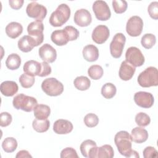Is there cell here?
<instances>
[{
    "label": "cell",
    "instance_id": "33",
    "mask_svg": "<svg viewBox=\"0 0 158 158\" xmlns=\"http://www.w3.org/2000/svg\"><path fill=\"white\" fill-rule=\"evenodd\" d=\"M103 69L99 65H93L88 69V75L89 77L94 80L100 79L103 75Z\"/></svg>",
    "mask_w": 158,
    "mask_h": 158
},
{
    "label": "cell",
    "instance_id": "27",
    "mask_svg": "<svg viewBox=\"0 0 158 158\" xmlns=\"http://www.w3.org/2000/svg\"><path fill=\"white\" fill-rule=\"evenodd\" d=\"M21 64V58L16 53H12L8 56L6 60V67L11 70H14L19 69Z\"/></svg>",
    "mask_w": 158,
    "mask_h": 158
},
{
    "label": "cell",
    "instance_id": "6",
    "mask_svg": "<svg viewBox=\"0 0 158 158\" xmlns=\"http://www.w3.org/2000/svg\"><path fill=\"white\" fill-rule=\"evenodd\" d=\"M126 41L125 36L122 33H116L110 43V52L114 58H120Z\"/></svg>",
    "mask_w": 158,
    "mask_h": 158
},
{
    "label": "cell",
    "instance_id": "45",
    "mask_svg": "<svg viewBox=\"0 0 158 158\" xmlns=\"http://www.w3.org/2000/svg\"><path fill=\"white\" fill-rule=\"evenodd\" d=\"M23 0H9V3L10 7L15 10L20 9L23 4Z\"/></svg>",
    "mask_w": 158,
    "mask_h": 158
},
{
    "label": "cell",
    "instance_id": "43",
    "mask_svg": "<svg viewBox=\"0 0 158 158\" xmlns=\"http://www.w3.org/2000/svg\"><path fill=\"white\" fill-rule=\"evenodd\" d=\"M143 154L144 158L156 157L157 156V151L154 147L148 146L143 150Z\"/></svg>",
    "mask_w": 158,
    "mask_h": 158
},
{
    "label": "cell",
    "instance_id": "2",
    "mask_svg": "<svg viewBox=\"0 0 158 158\" xmlns=\"http://www.w3.org/2000/svg\"><path fill=\"white\" fill-rule=\"evenodd\" d=\"M70 9L66 4H61L51 14L49 17V23L55 27L62 26L69 19Z\"/></svg>",
    "mask_w": 158,
    "mask_h": 158
},
{
    "label": "cell",
    "instance_id": "11",
    "mask_svg": "<svg viewBox=\"0 0 158 158\" xmlns=\"http://www.w3.org/2000/svg\"><path fill=\"white\" fill-rule=\"evenodd\" d=\"M44 25L42 21L35 20L28 24L27 32L30 36L33 37L39 46L43 42L44 40Z\"/></svg>",
    "mask_w": 158,
    "mask_h": 158
},
{
    "label": "cell",
    "instance_id": "29",
    "mask_svg": "<svg viewBox=\"0 0 158 158\" xmlns=\"http://www.w3.org/2000/svg\"><path fill=\"white\" fill-rule=\"evenodd\" d=\"M50 126V122L48 119L39 120L35 119L32 122L33 129L38 133H44L48 130Z\"/></svg>",
    "mask_w": 158,
    "mask_h": 158
},
{
    "label": "cell",
    "instance_id": "39",
    "mask_svg": "<svg viewBox=\"0 0 158 158\" xmlns=\"http://www.w3.org/2000/svg\"><path fill=\"white\" fill-rule=\"evenodd\" d=\"M64 29L65 30L69 36V41H74L78 38L79 36V31L74 27L68 25L66 26Z\"/></svg>",
    "mask_w": 158,
    "mask_h": 158
},
{
    "label": "cell",
    "instance_id": "8",
    "mask_svg": "<svg viewBox=\"0 0 158 158\" xmlns=\"http://www.w3.org/2000/svg\"><path fill=\"white\" fill-rule=\"evenodd\" d=\"M26 12L29 17L43 21L47 15V9L37 2L33 1L27 5Z\"/></svg>",
    "mask_w": 158,
    "mask_h": 158
},
{
    "label": "cell",
    "instance_id": "26",
    "mask_svg": "<svg viewBox=\"0 0 158 158\" xmlns=\"http://www.w3.org/2000/svg\"><path fill=\"white\" fill-rule=\"evenodd\" d=\"M34 116L39 120H45L48 118L51 114L49 106L45 104H37L33 109Z\"/></svg>",
    "mask_w": 158,
    "mask_h": 158
},
{
    "label": "cell",
    "instance_id": "31",
    "mask_svg": "<svg viewBox=\"0 0 158 158\" xmlns=\"http://www.w3.org/2000/svg\"><path fill=\"white\" fill-rule=\"evenodd\" d=\"M96 146H97V144L93 140L86 139L83 141L80 146V149L82 156L85 157H89L90 151Z\"/></svg>",
    "mask_w": 158,
    "mask_h": 158
},
{
    "label": "cell",
    "instance_id": "28",
    "mask_svg": "<svg viewBox=\"0 0 158 158\" xmlns=\"http://www.w3.org/2000/svg\"><path fill=\"white\" fill-rule=\"evenodd\" d=\"M75 87L80 91H85L90 87L91 81L85 76H79L75 78L73 81Z\"/></svg>",
    "mask_w": 158,
    "mask_h": 158
},
{
    "label": "cell",
    "instance_id": "1",
    "mask_svg": "<svg viewBox=\"0 0 158 158\" xmlns=\"http://www.w3.org/2000/svg\"><path fill=\"white\" fill-rule=\"evenodd\" d=\"M114 142L119 153L126 157L139 158L138 153L132 150V139L130 135L127 131H120L114 137Z\"/></svg>",
    "mask_w": 158,
    "mask_h": 158
},
{
    "label": "cell",
    "instance_id": "10",
    "mask_svg": "<svg viewBox=\"0 0 158 158\" xmlns=\"http://www.w3.org/2000/svg\"><path fill=\"white\" fill-rule=\"evenodd\" d=\"M92 8L98 20L106 21L110 19L111 12L106 2L101 0L96 1L93 3Z\"/></svg>",
    "mask_w": 158,
    "mask_h": 158
},
{
    "label": "cell",
    "instance_id": "5",
    "mask_svg": "<svg viewBox=\"0 0 158 158\" xmlns=\"http://www.w3.org/2000/svg\"><path fill=\"white\" fill-rule=\"evenodd\" d=\"M41 89L48 96H57L64 91L63 84L55 78H48L41 83Z\"/></svg>",
    "mask_w": 158,
    "mask_h": 158
},
{
    "label": "cell",
    "instance_id": "15",
    "mask_svg": "<svg viewBox=\"0 0 158 158\" xmlns=\"http://www.w3.org/2000/svg\"><path fill=\"white\" fill-rule=\"evenodd\" d=\"M38 54L43 61L48 63L54 62L57 58L56 50L48 43L43 44L40 48Z\"/></svg>",
    "mask_w": 158,
    "mask_h": 158
},
{
    "label": "cell",
    "instance_id": "16",
    "mask_svg": "<svg viewBox=\"0 0 158 158\" xmlns=\"http://www.w3.org/2000/svg\"><path fill=\"white\" fill-rule=\"evenodd\" d=\"M73 20L77 25L84 27L90 25L92 21V17L88 10L85 9H80L75 12Z\"/></svg>",
    "mask_w": 158,
    "mask_h": 158
},
{
    "label": "cell",
    "instance_id": "30",
    "mask_svg": "<svg viewBox=\"0 0 158 158\" xmlns=\"http://www.w3.org/2000/svg\"><path fill=\"white\" fill-rule=\"evenodd\" d=\"M2 148L6 152H12L15 151L17 148V141L14 138L7 137L2 141Z\"/></svg>",
    "mask_w": 158,
    "mask_h": 158
},
{
    "label": "cell",
    "instance_id": "36",
    "mask_svg": "<svg viewBox=\"0 0 158 158\" xmlns=\"http://www.w3.org/2000/svg\"><path fill=\"white\" fill-rule=\"evenodd\" d=\"M135 122L140 127H146L151 122L150 117L144 112H139L135 116Z\"/></svg>",
    "mask_w": 158,
    "mask_h": 158
},
{
    "label": "cell",
    "instance_id": "35",
    "mask_svg": "<svg viewBox=\"0 0 158 158\" xmlns=\"http://www.w3.org/2000/svg\"><path fill=\"white\" fill-rule=\"evenodd\" d=\"M35 78L33 76H30L27 73L22 74L19 77V82L21 86L24 88H31L35 83Z\"/></svg>",
    "mask_w": 158,
    "mask_h": 158
},
{
    "label": "cell",
    "instance_id": "12",
    "mask_svg": "<svg viewBox=\"0 0 158 158\" xmlns=\"http://www.w3.org/2000/svg\"><path fill=\"white\" fill-rule=\"evenodd\" d=\"M134 101L136 104L143 108H150L154 102L153 95L146 91H138L134 95Z\"/></svg>",
    "mask_w": 158,
    "mask_h": 158
},
{
    "label": "cell",
    "instance_id": "3",
    "mask_svg": "<svg viewBox=\"0 0 158 158\" xmlns=\"http://www.w3.org/2000/svg\"><path fill=\"white\" fill-rule=\"evenodd\" d=\"M138 84L143 88L158 85V71L154 67H149L139 73L137 79Z\"/></svg>",
    "mask_w": 158,
    "mask_h": 158
},
{
    "label": "cell",
    "instance_id": "7",
    "mask_svg": "<svg viewBox=\"0 0 158 158\" xmlns=\"http://www.w3.org/2000/svg\"><path fill=\"white\" fill-rule=\"evenodd\" d=\"M125 59L126 61L134 67L143 65L145 61L144 57L140 49L135 46H131L127 49Z\"/></svg>",
    "mask_w": 158,
    "mask_h": 158
},
{
    "label": "cell",
    "instance_id": "13",
    "mask_svg": "<svg viewBox=\"0 0 158 158\" xmlns=\"http://www.w3.org/2000/svg\"><path fill=\"white\" fill-rule=\"evenodd\" d=\"M114 151L109 144H104L101 147H95L90 152L89 158H112Z\"/></svg>",
    "mask_w": 158,
    "mask_h": 158
},
{
    "label": "cell",
    "instance_id": "38",
    "mask_svg": "<svg viewBox=\"0 0 158 158\" xmlns=\"http://www.w3.org/2000/svg\"><path fill=\"white\" fill-rule=\"evenodd\" d=\"M83 121L86 126L89 128H93L98 124L99 118L96 114L93 113H89L85 116Z\"/></svg>",
    "mask_w": 158,
    "mask_h": 158
},
{
    "label": "cell",
    "instance_id": "18",
    "mask_svg": "<svg viewBox=\"0 0 158 158\" xmlns=\"http://www.w3.org/2000/svg\"><path fill=\"white\" fill-rule=\"evenodd\" d=\"M18 48L23 52H28L31 51L35 46H38L35 40L30 35L23 36L18 41Z\"/></svg>",
    "mask_w": 158,
    "mask_h": 158
},
{
    "label": "cell",
    "instance_id": "24",
    "mask_svg": "<svg viewBox=\"0 0 158 158\" xmlns=\"http://www.w3.org/2000/svg\"><path fill=\"white\" fill-rule=\"evenodd\" d=\"M130 136L133 141L140 144L145 142L148 139V133L146 129L137 127L131 130Z\"/></svg>",
    "mask_w": 158,
    "mask_h": 158
},
{
    "label": "cell",
    "instance_id": "46",
    "mask_svg": "<svg viewBox=\"0 0 158 158\" xmlns=\"http://www.w3.org/2000/svg\"><path fill=\"white\" fill-rule=\"evenodd\" d=\"M15 157L16 158H18V157H19V158H27V157L31 158L32 156L30 154L28 151H27L26 150H21L17 152Z\"/></svg>",
    "mask_w": 158,
    "mask_h": 158
},
{
    "label": "cell",
    "instance_id": "14",
    "mask_svg": "<svg viewBox=\"0 0 158 158\" xmlns=\"http://www.w3.org/2000/svg\"><path fill=\"white\" fill-rule=\"evenodd\" d=\"M109 35L110 31L108 27L104 25H99L93 30L91 37L96 43L101 44L107 41Z\"/></svg>",
    "mask_w": 158,
    "mask_h": 158
},
{
    "label": "cell",
    "instance_id": "42",
    "mask_svg": "<svg viewBox=\"0 0 158 158\" xmlns=\"http://www.w3.org/2000/svg\"><path fill=\"white\" fill-rule=\"evenodd\" d=\"M12 120V115L7 112H1L0 115V125L2 127H6L9 126Z\"/></svg>",
    "mask_w": 158,
    "mask_h": 158
},
{
    "label": "cell",
    "instance_id": "34",
    "mask_svg": "<svg viewBox=\"0 0 158 158\" xmlns=\"http://www.w3.org/2000/svg\"><path fill=\"white\" fill-rule=\"evenodd\" d=\"M156 42V38L154 35L151 33H146L144 35L141 40V43L145 49H151L154 46Z\"/></svg>",
    "mask_w": 158,
    "mask_h": 158
},
{
    "label": "cell",
    "instance_id": "32",
    "mask_svg": "<svg viewBox=\"0 0 158 158\" xmlns=\"http://www.w3.org/2000/svg\"><path fill=\"white\" fill-rule=\"evenodd\" d=\"M117 89L115 86L111 83H105L101 88V94L106 99H111L116 94Z\"/></svg>",
    "mask_w": 158,
    "mask_h": 158
},
{
    "label": "cell",
    "instance_id": "20",
    "mask_svg": "<svg viewBox=\"0 0 158 158\" xmlns=\"http://www.w3.org/2000/svg\"><path fill=\"white\" fill-rule=\"evenodd\" d=\"M19 87L16 82L14 81H4L1 83L0 90L1 93L7 97L13 96L18 91Z\"/></svg>",
    "mask_w": 158,
    "mask_h": 158
},
{
    "label": "cell",
    "instance_id": "44",
    "mask_svg": "<svg viewBox=\"0 0 158 158\" xmlns=\"http://www.w3.org/2000/svg\"><path fill=\"white\" fill-rule=\"evenodd\" d=\"M41 70L40 74L38 75V76L40 77H43L49 75L52 71L51 66L48 64V62L44 61L41 62Z\"/></svg>",
    "mask_w": 158,
    "mask_h": 158
},
{
    "label": "cell",
    "instance_id": "40",
    "mask_svg": "<svg viewBox=\"0 0 158 158\" xmlns=\"http://www.w3.org/2000/svg\"><path fill=\"white\" fill-rule=\"evenodd\" d=\"M61 158H78V156L75 149L71 147L64 148L60 152Z\"/></svg>",
    "mask_w": 158,
    "mask_h": 158
},
{
    "label": "cell",
    "instance_id": "9",
    "mask_svg": "<svg viewBox=\"0 0 158 158\" xmlns=\"http://www.w3.org/2000/svg\"><path fill=\"white\" fill-rule=\"evenodd\" d=\"M143 28V21L137 15L131 17L126 24L127 33L130 36L136 37L141 35Z\"/></svg>",
    "mask_w": 158,
    "mask_h": 158
},
{
    "label": "cell",
    "instance_id": "21",
    "mask_svg": "<svg viewBox=\"0 0 158 158\" xmlns=\"http://www.w3.org/2000/svg\"><path fill=\"white\" fill-rule=\"evenodd\" d=\"M51 41L57 46H64L69 41V36L64 29L57 30L51 33Z\"/></svg>",
    "mask_w": 158,
    "mask_h": 158
},
{
    "label": "cell",
    "instance_id": "37",
    "mask_svg": "<svg viewBox=\"0 0 158 158\" xmlns=\"http://www.w3.org/2000/svg\"><path fill=\"white\" fill-rule=\"evenodd\" d=\"M112 7L115 13L122 14L126 11L128 4L124 0H114L112 1Z\"/></svg>",
    "mask_w": 158,
    "mask_h": 158
},
{
    "label": "cell",
    "instance_id": "17",
    "mask_svg": "<svg viewBox=\"0 0 158 158\" xmlns=\"http://www.w3.org/2000/svg\"><path fill=\"white\" fill-rule=\"evenodd\" d=\"M73 128L71 122L65 119L57 120L53 125V131L59 135H65L70 133Z\"/></svg>",
    "mask_w": 158,
    "mask_h": 158
},
{
    "label": "cell",
    "instance_id": "23",
    "mask_svg": "<svg viewBox=\"0 0 158 158\" xmlns=\"http://www.w3.org/2000/svg\"><path fill=\"white\" fill-rule=\"evenodd\" d=\"M82 54L84 59L88 62H94L99 57V50L93 44H88L83 49Z\"/></svg>",
    "mask_w": 158,
    "mask_h": 158
},
{
    "label": "cell",
    "instance_id": "22",
    "mask_svg": "<svg viewBox=\"0 0 158 158\" xmlns=\"http://www.w3.org/2000/svg\"><path fill=\"white\" fill-rule=\"evenodd\" d=\"M23 70L25 73L30 76H38L41 70V64L36 60H30L24 64Z\"/></svg>",
    "mask_w": 158,
    "mask_h": 158
},
{
    "label": "cell",
    "instance_id": "41",
    "mask_svg": "<svg viewBox=\"0 0 158 158\" xmlns=\"http://www.w3.org/2000/svg\"><path fill=\"white\" fill-rule=\"evenodd\" d=\"M148 11L149 16L154 19H158V2L154 1L152 2L148 6Z\"/></svg>",
    "mask_w": 158,
    "mask_h": 158
},
{
    "label": "cell",
    "instance_id": "25",
    "mask_svg": "<svg viewBox=\"0 0 158 158\" xmlns=\"http://www.w3.org/2000/svg\"><path fill=\"white\" fill-rule=\"evenodd\" d=\"M6 35L12 39L19 37L23 31L22 25L16 22H12L6 27Z\"/></svg>",
    "mask_w": 158,
    "mask_h": 158
},
{
    "label": "cell",
    "instance_id": "19",
    "mask_svg": "<svg viewBox=\"0 0 158 158\" xmlns=\"http://www.w3.org/2000/svg\"><path fill=\"white\" fill-rule=\"evenodd\" d=\"M135 71V67L125 60L121 63L118 71V75L121 80L128 81L133 77Z\"/></svg>",
    "mask_w": 158,
    "mask_h": 158
},
{
    "label": "cell",
    "instance_id": "4",
    "mask_svg": "<svg viewBox=\"0 0 158 158\" xmlns=\"http://www.w3.org/2000/svg\"><path fill=\"white\" fill-rule=\"evenodd\" d=\"M37 104V100L35 98L23 93L15 96L12 101V104L15 109H20L27 112H31Z\"/></svg>",
    "mask_w": 158,
    "mask_h": 158
}]
</instances>
